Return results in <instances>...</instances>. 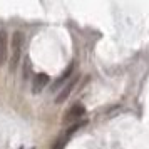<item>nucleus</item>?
<instances>
[{
    "label": "nucleus",
    "mask_w": 149,
    "mask_h": 149,
    "mask_svg": "<svg viewBox=\"0 0 149 149\" xmlns=\"http://www.w3.org/2000/svg\"><path fill=\"white\" fill-rule=\"evenodd\" d=\"M12 55H10V70H15L17 64L22 57V50H24V34L22 32H14L12 34Z\"/></svg>",
    "instance_id": "1"
},
{
    "label": "nucleus",
    "mask_w": 149,
    "mask_h": 149,
    "mask_svg": "<svg viewBox=\"0 0 149 149\" xmlns=\"http://www.w3.org/2000/svg\"><path fill=\"white\" fill-rule=\"evenodd\" d=\"M77 84H79V75L72 77V79H70V82H67V86H65V87L62 89V91H61V94H59L57 97H55V102L62 104V102H64V101H65V99L69 97V95L72 94V91L75 89V86H77Z\"/></svg>",
    "instance_id": "2"
},
{
    "label": "nucleus",
    "mask_w": 149,
    "mask_h": 149,
    "mask_svg": "<svg viewBox=\"0 0 149 149\" xmlns=\"http://www.w3.org/2000/svg\"><path fill=\"white\" fill-rule=\"evenodd\" d=\"M49 75L44 74V72H39V74H35L34 81H32V91H34V94H39L44 91V87L49 84Z\"/></svg>",
    "instance_id": "3"
},
{
    "label": "nucleus",
    "mask_w": 149,
    "mask_h": 149,
    "mask_svg": "<svg viewBox=\"0 0 149 149\" xmlns=\"http://www.w3.org/2000/svg\"><path fill=\"white\" fill-rule=\"evenodd\" d=\"M84 112H86L84 106H82V104H75V106L70 107V111H69L67 114H65V121H67V122L77 121V119H81L82 116H84Z\"/></svg>",
    "instance_id": "4"
},
{
    "label": "nucleus",
    "mask_w": 149,
    "mask_h": 149,
    "mask_svg": "<svg viewBox=\"0 0 149 149\" xmlns=\"http://www.w3.org/2000/svg\"><path fill=\"white\" fill-rule=\"evenodd\" d=\"M8 57V40L5 30H0V64L7 61Z\"/></svg>",
    "instance_id": "5"
},
{
    "label": "nucleus",
    "mask_w": 149,
    "mask_h": 149,
    "mask_svg": "<svg viewBox=\"0 0 149 149\" xmlns=\"http://www.w3.org/2000/svg\"><path fill=\"white\" fill-rule=\"evenodd\" d=\"M72 72H74V67H72V65H69L67 70H65V72H64V74H62L61 77H59V79H57V82H55V86H54V91H55L57 87L64 86V84L67 82V79H70V74H72Z\"/></svg>",
    "instance_id": "6"
},
{
    "label": "nucleus",
    "mask_w": 149,
    "mask_h": 149,
    "mask_svg": "<svg viewBox=\"0 0 149 149\" xmlns=\"http://www.w3.org/2000/svg\"><path fill=\"white\" fill-rule=\"evenodd\" d=\"M29 72H30V62L25 61V64H24V79L25 81H29Z\"/></svg>",
    "instance_id": "7"
},
{
    "label": "nucleus",
    "mask_w": 149,
    "mask_h": 149,
    "mask_svg": "<svg viewBox=\"0 0 149 149\" xmlns=\"http://www.w3.org/2000/svg\"><path fill=\"white\" fill-rule=\"evenodd\" d=\"M65 139H67V137L61 139V141H59V142H57V144L54 146V149H62V148H64V144H65Z\"/></svg>",
    "instance_id": "8"
}]
</instances>
